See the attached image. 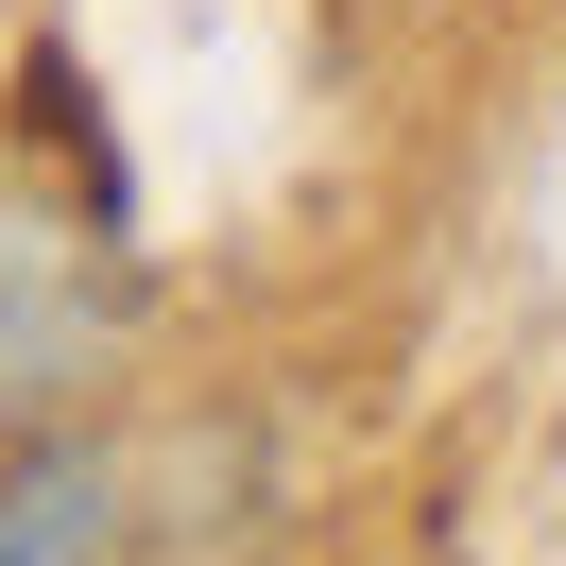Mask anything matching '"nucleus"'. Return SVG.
I'll return each mask as SVG.
<instances>
[{"instance_id":"obj_1","label":"nucleus","mask_w":566,"mask_h":566,"mask_svg":"<svg viewBox=\"0 0 566 566\" xmlns=\"http://www.w3.org/2000/svg\"><path fill=\"white\" fill-rule=\"evenodd\" d=\"M120 344V258L52 207H0V412H70Z\"/></svg>"},{"instance_id":"obj_2","label":"nucleus","mask_w":566,"mask_h":566,"mask_svg":"<svg viewBox=\"0 0 566 566\" xmlns=\"http://www.w3.org/2000/svg\"><path fill=\"white\" fill-rule=\"evenodd\" d=\"M0 566H104V463L86 447H35L0 481Z\"/></svg>"}]
</instances>
